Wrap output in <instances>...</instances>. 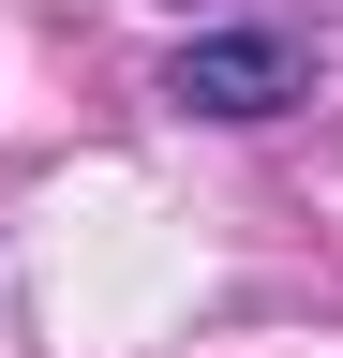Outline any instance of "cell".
I'll return each instance as SVG.
<instances>
[{"label": "cell", "instance_id": "1", "mask_svg": "<svg viewBox=\"0 0 343 358\" xmlns=\"http://www.w3.org/2000/svg\"><path fill=\"white\" fill-rule=\"evenodd\" d=\"M298 90H314L298 30H209V45L164 60V105H180V120H284Z\"/></svg>", "mask_w": 343, "mask_h": 358}]
</instances>
